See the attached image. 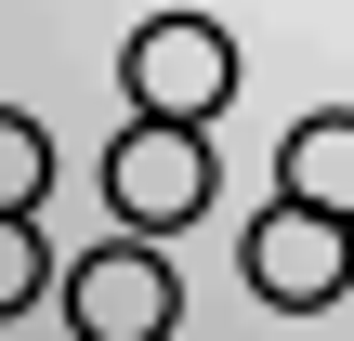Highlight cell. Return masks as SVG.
<instances>
[{
    "instance_id": "1",
    "label": "cell",
    "mask_w": 354,
    "mask_h": 341,
    "mask_svg": "<svg viewBox=\"0 0 354 341\" xmlns=\"http://www.w3.org/2000/svg\"><path fill=\"white\" fill-rule=\"evenodd\" d=\"M118 105H131L145 131H210V118L236 105V39H223L210 13L131 26V39H118Z\"/></svg>"
},
{
    "instance_id": "3",
    "label": "cell",
    "mask_w": 354,
    "mask_h": 341,
    "mask_svg": "<svg viewBox=\"0 0 354 341\" xmlns=\"http://www.w3.org/2000/svg\"><path fill=\"white\" fill-rule=\"evenodd\" d=\"M105 210H118V237H184L197 210H210V131H118L105 145Z\"/></svg>"
},
{
    "instance_id": "7",
    "label": "cell",
    "mask_w": 354,
    "mask_h": 341,
    "mask_svg": "<svg viewBox=\"0 0 354 341\" xmlns=\"http://www.w3.org/2000/svg\"><path fill=\"white\" fill-rule=\"evenodd\" d=\"M39 289H66V276H53V237H39V223H0V329H13Z\"/></svg>"
},
{
    "instance_id": "2",
    "label": "cell",
    "mask_w": 354,
    "mask_h": 341,
    "mask_svg": "<svg viewBox=\"0 0 354 341\" xmlns=\"http://www.w3.org/2000/svg\"><path fill=\"white\" fill-rule=\"evenodd\" d=\"M184 329V276L158 237H105L66 263V341H171Z\"/></svg>"
},
{
    "instance_id": "4",
    "label": "cell",
    "mask_w": 354,
    "mask_h": 341,
    "mask_svg": "<svg viewBox=\"0 0 354 341\" xmlns=\"http://www.w3.org/2000/svg\"><path fill=\"white\" fill-rule=\"evenodd\" d=\"M236 276H250V302H276V315H328L354 289V237L315 223V210H289V197H263V223L236 237Z\"/></svg>"
},
{
    "instance_id": "6",
    "label": "cell",
    "mask_w": 354,
    "mask_h": 341,
    "mask_svg": "<svg viewBox=\"0 0 354 341\" xmlns=\"http://www.w3.org/2000/svg\"><path fill=\"white\" fill-rule=\"evenodd\" d=\"M39 197H53V131L0 105V223H39Z\"/></svg>"
},
{
    "instance_id": "5",
    "label": "cell",
    "mask_w": 354,
    "mask_h": 341,
    "mask_svg": "<svg viewBox=\"0 0 354 341\" xmlns=\"http://www.w3.org/2000/svg\"><path fill=\"white\" fill-rule=\"evenodd\" d=\"M276 197L354 237V105H315V118H302V131L276 145Z\"/></svg>"
}]
</instances>
